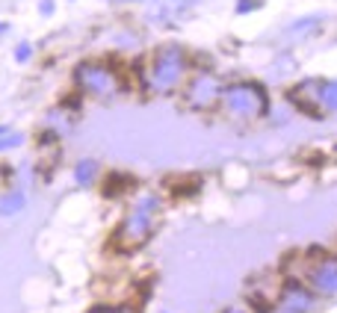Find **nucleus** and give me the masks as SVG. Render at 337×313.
I'll return each instance as SVG.
<instances>
[{"label":"nucleus","instance_id":"nucleus-1","mask_svg":"<svg viewBox=\"0 0 337 313\" xmlns=\"http://www.w3.org/2000/svg\"><path fill=\"white\" fill-rule=\"evenodd\" d=\"M154 210H157V201L154 198H145L139 201V207L133 210L130 216L121 222V228L116 230L113 237V245L121 248V251H133L148 242V237L154 233Z\"/></svg>","mask_w":337,"mask_h":313},{"label":"nucleus","instance_id":"nucleus-2","mask_svg":"<svg viewBox=\"0 0 337 313\" xmlns=\"http://www.w3.org/2000/svg\"><path fill=\"white\" fill-rule=\"evenodd\" d=\"M181 71H183L181 50L163 48L154 60H151V71H148V77H151V86H154V89H168L172 83H178Z\"/></svg>","mask_w":337,"mask_h":313},{"label":"nucleus","instance_id":"nucleus-3","mask_svg":"<svg viewBox=\"0 0 337 313\" xmlns=\"http://www.w3.org/2000/svg\"><path fill=\"white\" fill-rule=\"evenodd\" d=\"M225 107L234 112V115H260L266 109V97L257 86H231L225 92Z\"/></svg>","mask_w":337,"mask_h":313},{"label":"nucleus","instance_id":"nucleus-4","mask_svg":"<svg viewBox=\"0 0 337 313\" xmlns=\"http://www.w3.org/2000/svg\"><path fill=\"white\" fill-rule=\"evenodd\" d=\"M77 80L86 92H95V95H113L119 89L116 74L104 68V65H80L77 68Z\"/></svg>","mask_w":337,"mask_h":313},{"label":"nucleus","instance_id":"nucleus-5","mask_svg":"<svg viewBox=\"0 0 337 313\" xmlns=\"http://www.w3.org/2000/svg\"><path fill=\"white\" fill-rule=\"evenodd\" d=\"M308 281L316 292H334L337 289V257H320L308 266Z\"/></svg>","mask_w":337,"mask_h":313},{"label":"nucleus","instance_id":"nucleus-6","mask_svg":"<svg viewBox=\"0 0 337 313\" xmlns=\"http://www.w3.org/2000/svg\"><path fill=\"white\" fill-rule=\"evenodd\" d=\"M313 307H316V301L305 287H299V284L284 287V292H281V313H311Z\"/></svg>","mask_w":337,"mask_h":313},{"label":"nucleus","instance_id":"nucleus-7","mask_svg":"<svg viewBox=\"0 0 337 313\" xmlns=\"http://www.w3.org/2000/svg\"><path fill=\"white\" fill-rule=\"evenodd\" d=\"M219 97V86L213 77H198L193 86H190V101L195 107H210L213 101Z\"/></svg>","mask_w":337,"mask_h":313},{"label":"nucleus","instance_id":"nucleus-8","mask_svg":"<svg viewBox=\"0 0 337 313\" xmlns=\"http://www.w3.org/2000/svg\"><path fill=\"white\" fill-rule=\"evenodd\" d=\"M21 204H24V198L15 192V195H9V198H3V201H0V213H18Z\"/></svg>","mask_w":337,"mask_h":313},{"label":"nucleus","instance_id":"nucleus-9","mask_svg":"<svg viewBox=\"0 0 337 313\" xmlns=\"http://www.w3.org/2000/svg\"><path fill=\"white\" fill-rule=\"evenodd\" d=\"M320 101H323L325 107H331V109H337V83H331V86H325L323 92H320Z\"/></svg>","mask_w":337,"mask_h":313},{"label":"nucleus","instance_id":"nucleus-10","mask_svg":"<svg viewBox=\"0 0 337 313\" xmlns=\"http://www.w3.org/2000/svg\"><path fill=\"white\" fill-rule=\"evenodd\" d=\"M92 313H139V310L130 304H119V307H95Z\"/></svg>","mask_w":337,"mask_h":313},{"label":"nucleus","instance_id":"nucleus-11","mask_svg":"<svg viewBox=\"0 0 337 313\" xmlns=\"http://www.w3.org/2000/svg\"><path fill=\"white\" fill-rule=\"evenodd\" d=\"M92 171H95V163H86V166L77 169V178H80V181H89V178H92Z\"/></svg>","mask_w":337,"mask_h":313},{"label":"nucleus","instance_id":"nucleus-12","mask_svg":"<svg viewBox=\"0 0 337 313\" xmlns=\"http://www.w3.org/2000/svg\"><path fill=\"white\" fill-rule=\"evenodd\" d=\"M21 139L18 136H6V139H0V148H9V145H18Z\"/></svg>","mask_w":337,"mask_h":313}]
</instances>
